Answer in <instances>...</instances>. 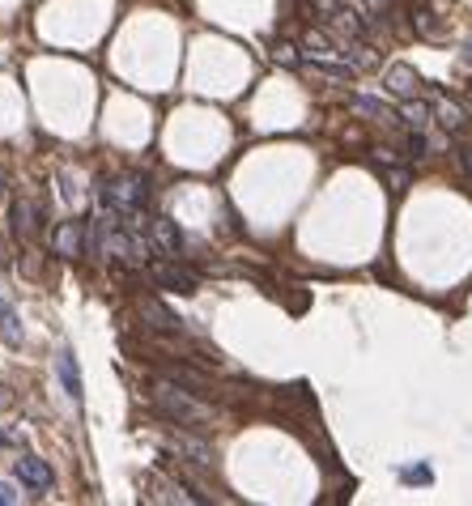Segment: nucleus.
<instances>
[{
	"label": "nucleus",
	"mask_w": 472,
	"mask_h": 506,
	"mask_svg": "<svg viewBox=\"0 0 472 506\" xmlns=\"http://www.w3.org/2000/svg\"><path fill=\"white\" fill-rule=\"evenodd\" d=\"M98 196H102V205L111 213L132 217V213H145V205H149V179L137 175V170H128V175H115V179L102 183Z\"/></svg>",
	"instance_id": "obj_1"
},
{
	"label": "nucleus",
	"mask_w": 472,
	"mask_h": 506,
	"mask_svg": "<svg viewBox=\"0 0 472 506\" xmlns=\"http://www.w3.org/2000/svg\"><path fill=\"white\" fill-rule=\"evenodd\" d=\"M153 405H158V413H167L170 422L196 425V430H200V425H208V417H213L205 405H196L188 387H179V383H170V379L153 392Z\"/></svg>",
	"instance_id": "obj_2"
},
{
	"label": "nucleus",
	"mask_w": 472,
	"mask_h": 506,
	"mask_svg": "<svg viewBox=\"0 0 472 506\" xmlns=\"http://www.w3.org/2000/svg\"><path fill=\"white\" fill-rule=\"evenodd\" d=\"M137 310H140V320H145V328H149V332H158V337H179V332H183L179 315H175L170 307H162L158 298H140Z\"/></svg>",
	"instance_id": "obj_3"
},
{
	"label": "nucleus",
	"mask_w": 472,
	"mask_h": 506,
	"mask_svg": "<svg viewBox=\"0 0 472 506\" xmlns=\"http://www.w3.org/2000/svg\"><path fill=\"white\" fill-rule=\"evenodd\" d=\"M153 282L162 290H175V294H196V272L183 264H153Z\"/></svg>",
	"instance_id": "obj_4"
},
{
	"label": "nucleus",
	"mask_w": 472,
	"mask_h": 506,
	"mask_svg": "<svg viewBox=\"0 0 472 506\" xmlns=\"http://www.w3.org/2000/svg\"><path fill=\"white\" fill-rule=\"evenodd\" d=\"M17 481L30 485V490H52L56 473H52V464L39 460V455H22V460H17Z\"/></svg>",
	"instance_id": "obj_5"
},
{
	"label": "nucleus",
	"mask_w": 472,
	"mask_h": 506,
	"mask_svg": "<svg viewBox=\"0 0 472 506\" xmlns=\"http://www.w3.org/2000/svg\"><path fill=\"white\" fill-rule=\"evenodd\" d=\"M149 239L158 252H167V255H179L183 252V234H179V225L170 222V217H153L149 222Z\"/></svg>",
	"instance_id": "obj_6"
},
{
	"label": "nucleus",
	"mask_w": 472,
	"mask_h": 506,
	"mask_svg": "<svg viewBox=\"0 0 472 506\" xmlns=\"http://www.w3.org/2000/svg\"><path fill=\"white\" fill-rule=\"evenodd\" d=\"M82 243H90V230L82 222H60V230L52 234V247L60 255H82Z\"/></svg>",
	"instance_id": "obj_7"
},
{
	"label": "nucleus",
	"mask_w": 472,
	"mask_h": 506,
	"mask_svg": "<svg viewBox=\"0 0 472 506\" xmlns=\"http://www.w3.org/2000/svg\"><path fill=\"white\" fill-rule=\"evenodd\" d=\"M56 375H60V387H64V396H69V400H82V370H77V358H72V349H60Z\"/></svg>",
	"instance_id": "obj_8"
},
{
	"label": "nucleus",
	"mask_w": 472,
	"mask_h": 506,
	"mask_svg": "<svg viewBox=\"0 0 472 506\" xmlns=\"http://www.w3.org/2000/svg\"><path fill=\"white\" fill-rule=\"evenodd\" d=\"M14 230L22 239H34L39 234V209H34V200H14Z\"/></svg>",
	"instance_id": "obj_9"
},
{
	"label": "nucleus",
	"mask_w": 472,
	"mask_h": 506,
	"mask_svg": "<svg viewBox=\"0 0 472 506\" xmlns=\"http://www.w3.org/2000/svg\"><path fill=\"white\" fill-rule=\"evenodd\" d=\"M417 85H421V81H417V72L409 69V64H391V69H388V90H391V94H400V99H413Z\"/></svg>",
	"instance_id": "obj_10"
},
{
	"label": "nucleus",
	"mask_w": 472,
	"mask_h": 506,
	"mask_svg": "<svg viewBox=\"0 0 472 506\" xmlns=\"http://www.w3.org/2000/svg\"><path fill=\"white\" fill-rule=\"evenodd\" d=\"M434 115H438V124H443V128H451V132H459V128H464V119H468V115H464V111H459V107H456V102H438V107H434Z\"/></svg>",
	"instance_id": "obj_11"
},
{
	"label": "nucleus",
	"mask_w": 472,
	"mask_h": 506,
	"mask_svg": "<svg viewBox=\"0 0 472 506\" xmlns=\"http://www.w3.org/2000/svg\"><path fill=\"white\" fill-rule=\"evenodd\" d=\"M404 124H409V128H417V132H421V128H426V124H430V119H434V111H430V107H426V102H404Z\"/></svg>",
	"instance_id": "obj_12"
},
{
	"label": "nucleus",
	"mask_w": 472,
	"mask_h": 506,
	"mask_svg": "<svg viewBox=\"0 0 472 506\" xmlns=\"http://www.w3.org/2000/svg\"><path fill=\"white\" fill-rule=\"evenodd\" d=\"M353 107H358L361 115H375V119H383V124H391V119H396V115H391L379 99H353Z\"/></svg>",
	"instance_id": "obj_13"
},
{
	"label": "nucleus",
	"mask_w": 472,
	"mask_h": 506,
	"mask_svg": "<svg viewBox=\"0 0 472 506\" xmlns=\"http://www.w3.org/2000/svg\"><path fill=\"white\" fill-rule=\"evenodd\" d=\"M183 455H188V464H200V468H208V464H213V451H208V447H200V443H192V438L183 443Z\"/></svg>",
	"instance_id": "obj_14"
},
{
	"label": "nucleus",
	"mask_w": 472,
	"mask_h": 506,
	"mask_svg": "<svg viewBox=\"0 0 472 506\" xmlns=\"http://www.w3.org/2000/svg\"><path fill=\"white\" fill-rule=\"evenodd\" d=\"M14 502H17V490L9 481H0V506H14Z\"/></svg>",
	"instance_id": "obj_15"
},
{
	"label": "nucleus",
	"mask_w": 472,
	"mask_h": 506,
	"mask_svg": "<svg viewBox=\"0 0 472 506\" xmlns=\"http://www.w3.org/2000/svg\"><path fill=\"white\" fill-rule=\"evenodd\" d=\"M404 481H430V473H426V468H409V473H404Z\"/></svg>",
	"instance_id": "obj_16"
},
{
	"label": "nucleus",
	"mask_w": 472,
	"mask_h": 506,
	"mask_svg": "<svg viewBox=\"0 0 472 506\" xmlns=\"http://www.w3.org/2000/svg\"><path fill=\"white\" fill-rule=\"evenodd\" d=\"M0 264H9V252H5V247H0Z\"/></svg>",
	"instance_id": "obj_17"
},
{
	"label": "nucleus",
	"mask_w": 472,
	"mask_h": 506,
	"mask_svg": "<svg viewBox=\"0 0 472 506\" xmlns=\"http://www.w3.org/2000/svg\"><path fill=\"white\" fill-rule=\"evenodd\" d=\"M0 447H5V438H0Z\"/></svg>",
	"instance_id": "obj_18"
}]
</instances>
